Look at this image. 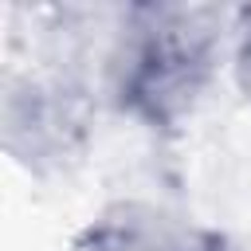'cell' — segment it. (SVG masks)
Masks as SVG:
<instances>
[{"label":"cell","instance_id":"cell-1","mask_svg":"<svg viewBox=\"0 0 251 251\" xmlns=\"http://www.w3.org/2000/svg\"><path fill=\"white\" fill-rule=\"evenodd\" d=\"M212 8H137L114 55L122 110L149 126L180 122L212 78L220 27Z\"/></svg>","mask_w":251,"mask_h":251},{"label":"cell","instance_id":"cell-2","mask_svg":"<svg viewBox=\"0 0 251 251\" xmlns=\"http://www.w3.org/2000/svg\"><path fill=\"white\" fill-rule=\"evenodd\" d=\"M8 149L24 161H59L82 137V98L67 82H27L8 94Z\"/></svg>","mask_w":251,"mask_h":251},{"label":"cell","instance_id":"cell-3","mask_svg":"<svg viewBox=\"0 0 251 251\" xmlns=\"http://www.w3.org/2000/svg\"><path fill=\"white\" fill-rule=\"evenodd\" d=\"M165 251H239L227 235L208 231V227H192V224H173Z\"/></svg>","mask_w":251,"mask_h":251}]
</instances>
